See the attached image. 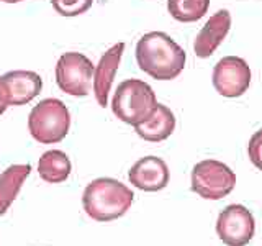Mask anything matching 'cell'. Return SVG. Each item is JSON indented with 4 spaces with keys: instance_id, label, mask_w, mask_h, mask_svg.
I'll list each match as a JSON object with an SVG mask.
<instances>
[{
    "instance_id": "cell-1",
    "label": "cell",
    "mask_w": 262,
    "mask_h": 246,
    "mask_svg": "<svg viewBox=\"0 0 262 246\" xmlns=\"http://www.w3.org/2000/svg\"><path fill=\"white\" fill-rule=\"evenodd\" d=\"M139 69L158 80L176 79L185 66V51L167 33L149 31L136 45Z\"/></svg>"
},
{
    "instance_id": "cell-2",
    "label": "cell",
    "mask_w": 262,
    "mask_h": 246,
    "mask_svg": "<svg viewBox=\"0 0 262 246\" xmlns=\"http://www.w3.org/2000/svg\"><path fill=\"white\" fill-rule=\"evenodd\" d=\"M133 199V191L120 180L100 177L87 184L82 194V205L92 220L113 221L129 210Z\"/></svg>"
},
{
    "instance_id": "cell-3",
    "label": "cell",
    "mask_w": 262,
    "mask_h": 246,
    "mask_svg": "<svg viewBox=\"0 0 262 246\" xmlns=\"http://www.w3.org/2000/svg\"><path fill=\"white\" fill-rule=\"evenodd\" d=\"M156 109H158V98L152 87L139 79L123 80L112 98L113 113L131 127H138L147 121Z\"/></svg>"
},
{
    "instance_id": "cell-4",
    "label": "cell",
    "mask_w": 262,
    "mask_h": 246,
    "mask_svg": "<svg viewBox=\"0 0 262 246\" xmlns=\"http://www.w3.org/2000/svg\"><path fill=\"white\" fill-rule=\"evenodd\" d=\"M69 128L71 113L66 104L59 98H45L30 112L28 130L38 143H59L68 136Z\"/></svg>"
},
{
    "instance_id": "cell-5",
    "label": "cell",
    "mask_w": 262,
    "mask_h": 246,
    "mask_svg": "<svg viewBox=\"0 0 262 246\" xmlns=\"http://www.w3.org/2000/svg\"><path fill=\"white\" fill-rule=\"evenodd\" d=\"M190 186L202 199L220 200L225 199L236 186V174L225 162L216 159H205L196 162L192 169Z\"/></svg>"
},
{
    "instance_id": "cell-6",
    "label": "cell",
    "mask_w": 262,
    "mask_h": 246,
    "mask_svg": "<svg viewBox=\"0 0 262 246\" xmlns=\"http://www.w3.org/2000/svg\"><path fill=\"white\" fill-rule=\"evenodd\" d=\"M95 66L85 54L64 53L56 64V82L64 94L85 97L92 89Z\"/></svg>"
},
{
    "instance_id": "cell-7",
    "label": "cell",
    "mask_w": 262,
    "mask_h": 246,
    "mask_svg": "<svg viewBox=\"0 0 262 246\" xmlns=\"http://www.w3.org/2000/svg\"><path fill=\"white\" fill-rule=\"evenodd\" d=\"M216 233L226 246H246L256 233V220L244 205L231 203L220 212Z\"/></svg>"
},
{
    "instance_id": "cell-8",
    "label": "cell",
    "mask_w": 262,
    "mask_h": 246,
    "mask_svg": "<svg viewBox=\"0 0 262 246\" xmlns=\"http://www.w3.org/2000/svg\"><path fill=\"white\" fill-rule=\"evenodd\" d=\"M251 84V68L243 57L225 56L213 69V86L223 97H241Z\"/></svg>"
},
{
    "instance_id": "cell-9",
    "label": "cell",
    "mask_w": 262,
    "mask_h": 246,
    "mask_svg": "<svg viewBox=\"0 0 262 246\" xmlns=\"http://www.w3.org/2000/svg\"><path fill=\"white\" fill-rule=\"evenodd\" d=\"M43 89L41 76L35 71H10L0 77V95L8 105H27Z\"/></svg>"
},
{
    "instance_id": "cell-10",
    "label": "cell",
    "mask_w": 262,
    "mask_h": 246,
    "mask_svg": "<svg viewBox=\"0 0 262 246\" xmlns=\"http://www.w3.org/2000/svg\"><path fill=\"white\" fill-rule=\"evenodd\" d=\"M169 168L158 156H144L129 168L128 179L139 191L159 192L169 184Z\"/></svg>"
},
{
    "instance_id": "cell-11",
    "label": "cell",
    "mask_w": 262,
    "mask_h": 246,
    "mask_svg": "<svg viewBox=\"0 0 262 246\" xmlns=\"http://www.w3.org/2000/svg\"><path fill=\"white\" fill-rule=\"evenodd\" d=\"M229 28H231V15L228 10H218L215 15H211L195 38V54L199 57H210L226 38Z\"/></svg>"
},
{
    "instance_id": "cell-12",
    "label": "cell",
    "mask_w": 262,
    "mask_h": 246,
    "mask_svg": "<svg viewBox=\"0 0 262 246\" xmlns=\"http://www.w3.org/2000/svg\"><path fill=\"white\" fill-rule=\"evenodd\" d=\"M123 51H125V43H117L112 46L108 51L98 61L95 72H94V92L95 98L100 107L108 105V94L113 84V79L117 76L118 66L121 61Z\"/></svg>"
},
{
    "instance_id": "cell-13",
    "label": "cell",
    "mask_w": 262,
    "mask_h": 246,
    "mask_svg": "<svg viewBox=\"0 0 262 246\" xmlns=\"http://www.w3.org/2000/svg\"><path fill=\"white\" fill-rule=\"evenodd\" d=\"M176 130V117L169 107L158 104V109L152 113V117L135 127V131L146 141L159 143L167 139Z\"/></svg>"
},
{
    "instance_id": "cell-14",
    "label": "cell",
    "mask_w": 262,
    "mask_h": 246,
    "mask_svg": "<svg viewBox=\"0 0 262 246\" xmlns=\"http://www.w3.org/2000/svg\"><path fill=\"white\" fill-rule=\"evenodd\" d=\"M31 174L30 164H13L0 174V217L10 209L23 182Z\"/></svg>"
},
{
    "instance_id": "cell-15",
    "label": "cell",
    "mask_w": 262,
    "mask_h": 246,
    "mask_svg": "<svg viewBox=\"0 0 262 246\" xmlns=\"http://www.w3.org/2000/svg\"><path fill=\"white\" fill-rule=\"evenodd\" d=\"M72 171L69 156L61 150H49L38 161V174L49 184H59L68 180Z\"/></svg>"
},
{
    "instance_id": "cell-16",
    "label": "cell",
    "mask_w": 262,
    "mask_h": 246,
    "mask_svg": "<svg viewBox=\"0 0 262 246\" xmlns=\"http://www.w3.org/2000/svg\"><path fill=\"white\" fill-rule=\"evenodd\" d=\"M210 0H167V10L180 23H193L208 12Z\"/></svg>"
},
{
    "instance_id": "cell-17",
    "label": "cell",
    "mask_w": 262,
    "mask_h": 246,
    "mask_svg": "<svg viewBox=\"0 0 262 246\" xmlns=\"http://www.w3.org/2000/svg\"><path fill=\"white\" fill-rule=\"evenodd\" d=\"M54 10L62 16H77L92 7L94 0H51Z\"/></svg>"
},
{
    "instance_id": "cell-18",
    "label": "cell",
    "mask_w": 262,
    "mask_h": 246,
    "mask_svg": "<svg viewBox=\"0 0 262 246\" xmlns=\"http://www.w3.org/2000/svg\"><path fill=\"white\" fill-rule=\"evenodd\" d=\"M248 154H249V159L254 166L262 171V130L256 131V133L251 136L249 146H248Z\"/></svg>"
},
{
    "instance_id": "cell-19",
    "label": "cell",
    "mask_w": 262,
    "mask_h": 246,
    "mask_svg": "<svg viewBox=\"0 0 262 246\" xmlns=\"http://www.w3.org/2000/svg\"><path fill=\"white\" fill-rule=\"evenodd\" d=\"M7 110V104L4 102V98L2 95H0V115H4V112Z\"/></svg>"
},
{
    "instance_id": "cell-20",
    "label": "cell",
    "mask_w": 262,
    "mask_h": 246,
    "mask_svg": "<svg viewBox=\"0 0 262 246\" xmlns=\"http://www.w3.org/2000/svg\"><path fill=\"white\" fill-rule=\"evenodd\" d=\"M5 4H16V2H23V0H2Z\"/></svg>"
}]
</instances>
